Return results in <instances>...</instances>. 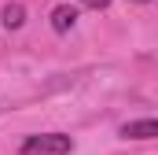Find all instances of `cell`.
I'll use <instances>...</instances> for the list:
<instances>
[{"instance_id": "1", "label": "cell", "mask_w": 158, "mask_h": 155, "mask_svg": "<svg viewBox=\"0 0 158 155\" xmlns=\"http://www.w3.org/2000/svg\"><path fill=\"white\" fill-rule=\"evenodd\" d=\"M74 148V140L66 133H40V137H26L22 152L26 155H66Z\"/></svg>"}, {"instance_id": "2", "label": "cell", "mask_w": 158, "mask_h": 155, "mask_svg": "<svg viewBox=\"0 0 158 155\" xmlns=\"http://www.w3.org/2000/svg\"><path fill=\"white\" fill-rule=\"evenodd\" d=\"M121 137H129V140H151V137H158V118L125 122V126H121Z\"/></svg>"}, {"instance_id": "3", "label": "cell", "mask_w": 158, "mask_h": 155, "mask_svg": "<svg viewBox=\"0 0 158 155\" xmlns=\"http://www.w3.org/2000/svg\"><path fill=\"white\" fill-rule=\"evenodd\" d=\"M74 22H77V11H74L70 4H59V7L52 11V30H55V33H66V30H74Z\"/></svg>"}, {"instance_id": "4", "label": "cell", "mask_w": 158, "mask_h": 155, "mask_svg": "<svg viewBox=\"0 0 158 155\" xmlns=\"http://www.w3.org/2000/svg\"><path fill=\"white\" fill-rule=\"evenodd\" d=\"M0 22H4L7 30H19V26L26 22V7H22V4H7L4 15H0Z\"/></svg>"}, {"instance_id": "5", "label": "cell", "mask_w": 158, "mask_h": 155, "mask_svg": "<svg viewBox=\"0 0 158 155\" xmlns=\"http://www.w3.org/2000/svg\"><path fill=\"white\" fill-rule=\"evenodd\" d=\"M85 4H88V7H92V11H103V7H107V4H110V0H85Z\"/></svg>"}, {"instance_id": "6", "label": "cell", "mask_w": 158, "mask_h": 155, "mask_svg": "<svg viewBox=\"0 0 158 155\" xmlns=\"http://www.w3.org/2000/svg\"><path fill=\"white\" fill-rule=\"evenodd\" d=\"M132 4H147V0H132Z\"/></svg>"}]
</instances>
